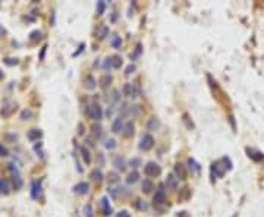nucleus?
Segmentation results:
<instances>
[{
  "instance_id": "1",
  "label": "nucleus",
  "mask_w": 264,
  "mask_h": 217,
  "mask_svg": "<svg viewBox=\"0 0 264 217\" xmlns=\"http://www.w3.org/2000/svg\"><path fill=\"white\" fill-rule=\"evenodd\" d=\"M85 114H87L89 119H94V120H100L103 117V110L98 104H91L85 108Z\"/></svg>"
},
{
  "instance_id": "2",
  "label": "nucleus",
  "mask_w": 264,
  "mask_h": 217,
  "mask_svg": "<svg viewBox=\"0 0 264 217\" xmlns=\"http://www.w3.org/2000/svg\"><path fill=\"white\" fill-rule=\"evenodd\" d=\"M154 207L156 208H160L161 205H164V202H166V191H164V185L161 183L160 186H158V189L156 191V195H154Z\"/></svg>"
},
{
  "instance_id": "3",
  "label": "nucleus",
  "mask_w": 264,
  "mask_h": 217,
  "mask_svg": "<svg viewBox=\"0 0 264 217\" xmlns=\"http://www.w3.org/2000/svg\"><path fill=\"white\" fill-rule=\"evenodd\" d=\"M225 162H223V159L222 160H219V162H214L211 164V172H213V175L216 176V178H222L223 175H225V172L229 170L226 166H223Z\"/></svg>"
},
{
  "instance_id": "4",
  "label": "nucleus",
  "mask_w": 264,
  "mask_h": 217,
  "mask_svg": "<svg viewBox=\"0 0 264 217\" xmlns=\"http://www.w3.org/2000/svg\"><path fill=\"white\" fill-rule=\"evenodd\" d=\"M144 173L147 175V176H150V178H156L160 175V167H158L157 163L154 162H150L145 164V167H144Z\"/></svg>"
},
{
  "instance_id": "5",
  "label": "nucleus",
  "mask_w": 264,
  "mask_h": 217,
  "mask_svg": "<svg viewBox=\"0 0 264 217\" xmlns=\"http://www.w3.org/2000/svg\"><path fill=\"white\" fill-rule=\"evenodd\" d=\"M153 145H154V138H153V135H150V134L142 135L141 142H140V148H141V150L148 151V150H151V148H153Z\"/></svg>"
},
{
  "instance_id": "6",
  "label": "nucleus",
  "mask_w": 264,
  "mask_h": 217,
  "mask_svg": "<svg viewBox=\"0 0 264 217\" xmlns=\"http://www.w3.org/2000/svg\"><path fill=\"white\" fill-rule=\"evenodd\" d=\"M122 94L125 97H138V91L132 84H125L122 88Z\"/></svg>"
},
{
  "instance_id": "7",
  "label": "nucleus",
  "mask_w": 264,
  "mask_h": 217,
  "mask_svg": "<svg viewBox=\"0 0 264 217\" xmlns=\"http://www.w3.org/2000/svg\"><path fill=\"white\" fill-rule=\"evenodd\" d=\"M88 189H89V185H88L87 182H79V183H76L73 186V192H76L79 195H85L88 192Z\"/></svg>"
},
{
  "instance_id": "8",
  "label": "nucleus",
  "mask_w": 264,
  "mask_h": 217,
  "mask_svg": "<svg viewBox=\"0 0 264 217\" xmlns=\"http://www.w3.org/2000/svg\"><path fill=\"white\" fill-rule=\"evenodd\" d=\"M41 194V183L38 181H33V185H31V197L34 199H37Z\"/></svg>"
},
{
  "instance_id": "9",
  "label": "nucleus",
  "mask_w": 264,
  "mask_h": 217,
  "mask_svg": "<svg viewBox=\"0 0 264 217\" xmlns=\"http://www.w3.org/2000/svg\"><path fill=\"white\" fill-rule=\"evenodd\" d=\"M100 205H101V208H103V214L104 216H110L112 213H113V210H112V207H110V204H109V199L103 197V198L100 199Z\"/></svg>"
},
{
  "instance_id": "10",
  "label": "nucleus",
  "mask_w": 264,
  "mask_h": 217,
  "mask_svg": "<svg viewBox=\"0 0 264 217\" xmlns=\"http://www.w3.org/2000/svg\"><path fill=\"white\" fill-rule=\"evenodd\" d=\"M113 166L118 169V170H121L123 172L125 169H126V160L121 157V156H118V157H115V160H113Z\"/></svg>"
},
{
  "instance_id": "11",
  "label": "nucleus",
  "mask_w": 264,
  "mask_h": 217,
  "mask_svg": "<svg viewBox=\"0 0 264 217\" xmlns=\"http://www.w3.org/2000/svg\"><path fill=\"white\" fill-rule=\"evenodd\" d=\"M166 186H167L169 189H176V186H177V178H176L173 173L167 175V179H166Z\"/></svg>"
},
{
  "instance_id": "12",
  "label": "nucleus",
  "mask_w": 264,
  "mask_h": 217,
  "mask_svg": "<svg viewBox=\"0 0 264 217\" xmlns=\"http://www.w3.org/2000/svg\"><path fill=\"white\" fill-rule=\"evenodd\" d=\"M122 129H123V120H122V117H116V119L113 120V125H112V132H115V134H119Z\"/></svg>"
},
{
  "instance_id": "13",
  "label": "nucleus",
  "mask_w": 264,
  "mask_h": 217,
  "mask_svg": "<svg viewBox=\"0 0 264 217\" xmlns=\"http://www.w3.org/2000/svg\"><path fill=\"white\" fill-rule=\"evenodd\" d=\"M175 173L177 176V179H186V169L183 164H176Z\"/></svg>"
},
{
  "instance_id": "14",
  "label": "nucleus",
  "mask_w": 264,
  "mask_h": 217,
  "mask_svg": "<svg viewBox=\"0 0 264 217\" xmlns=\"http://www.w3.org/2000/svg\"><path fill=\"white\" fill-rule=\"evenodd\" d=\"M134 129H135V128H134V123H132V122L125 123V125H123V129H122L123 135H125V137H128V138H129V137H132V135H134Z\"/></svg>"
},
{
  "instance_id": "15",
  "label": "nucleus",
  "mask_w": 264,
  "mask_h": 217,
  "mask_svg": "<svg viewBox=\"0 0 264 217\" xmlns=\"http://www.w3.org/2000/svg\"><path fill=\"white\" fill-rule=\"evenodd\" d=\"M41 137H43V134H41L40 129H31V131L28 132V140H30V141H38Z\"/></svg>"
},
{
  "instance_id": "16",
  "label": "nucleus",
  "mask_w": 264,
  "mask_h": 217,
  "mask_svg": "<svg viewBox=\"0 0 264 217\" xmlns=\"http://www.w3.org/2000/svg\"><path fill=\"white\" fill-rule=\"evenodd\" d=\"M158 126H160V122H158L156 117H151V119L148 120V123H147V129H148V131H156V129H158Z\"/></svg>"
},
{
  "instance_id": "17",
  "label": "nucleus",
  "mask_w": 264,
  "mask_h": 217,
  "mask_svg": "<svg viewBox=\"0 0 264 217\" xmlns=\"http://www.w3.org/2000/svg\"><path fill=\"white\" fill-rule=\"evenodd\" d=\"M110 62H112V68H115V69H119L122 66V57H119V56H112Z\"/></svg>"
},
{
  "instance_id": "18",
  "label": "nucleus",
  "mask_w": 264,
  "mask_h": 217,
  "mask_svg": "<svg viewBox=\"0 0 264 217\" xmlns=\"http://www.w3.org/2000/svg\"><path fill=\"white\" fill-rule=\"evenodd\" d=\"M91 179L95 182H101L103 181V173H101V170H98V169H94L92 172H91Z\"/></svg>"
},
{
  "instance_id": "19",
  "label": "nucleus",
  "mask_w": 264,
  "mask_h": 217,
  "mask_svg": "<svg viewBox=\"0 0 264 217\" xmlns=\"http://www.w3.org/2000/svg\"><path fill=\"white\" fill-rule=\"evenodd\" d=\"M154 188V185H153V182L148 181V179H145V181L142 182V192L144 194H148V192H151V189Z\"/></svg>"
},
{
  "instance_id": "20",
  "label": "nucleus",
  "mask_w": 264,
  "mask_h": 217,
  "mask_svg": "<svg viewBox=\"0 0 264 217\" xmlns=\"http://www.w3.org/2000/svg\"><path fill=\"white\" fill-rule=\"evenodd\" d=\"M138 178H140V173L137 172V170H134V172H131L129 175H128V178H126V182L131 185V183H135V182L138 181Z\"/></svg>"
},
{
  "instance_id": "21",
  "label": "nucleus",
  "mask_w": 264,
  "mask_h": 217,
  "mask_svg": "<svg viewBox=\"0 0 264 217\" xmlns=\"http://www.w3.org/2000/svg\"><path fill=\"white\" fill-rule=\"evenodd\" d=\"M85 87H87L88 90H94L97 87V81L92 76H87L85 78Z\"/></svg>"
},
{
  "instance_id": "22",
  "label": "nucleus",
  "mask_w": 264,
  "mask_h": 217,
  "mask_svg": "<svg viewBox=\"0 0 264 217\" xmlns=\"http://www.w3.org/2000/svg\"><path fill=\"white\" fill-rule=\"evenodd\" d=\"M0 192L1 194H9L10 192V183L7 181H0Z\"/></svg>"
},
{
  "instance_id": "23",
  "label": "nucleus",
  "mask_w": 264,
  "mask_h": 217,
  "mask_svg": "<svg viewBox=\"0 0 264 217\" xmlns=\"http://www.w3.org/2000/svg\"><path fill=\"white\" fill-rule=\"evenodd\" d=\"M112 47L116 49V50H121V47H122V40H121V37L115 35L112 38Z\"/></svg>"
},
{
  "instance_id": "24",
  "label": "nucleus",
  "mask_w": 264,
  "mask_h": 217,
  "mask_svg": "<svg viewBox=\"0 0 264 217\" xmlns=\"http://www.w3.org/2000/svg\"><path fill=\"white\" fill-rule=\"evenodd\" d=\"M81 154H82V159H84V162L89 164L91 163V156H89V151H88V148L85 147H81Z\"/></svg>"
},
{
  "instance_id": "25",
  "label": "nucleus",
  "mask_w": 264,
  "mask_h": 217,
  "mask_svg": "<svg viewBox=\"0 0 264 217\" xmlns=\"http://www.w3.org/2000/svg\"><path fill=\"white\" fill-rule=\"evenodd\" d=\"M246 151H248V156H249L251 159H254L255 162H260V160H263V156H257V154H260L258 151H254V150H251V148H248Z\"/></svg>"
},
{
  "instance_id": "26",
  "label": "nucleus",
  "mask_w": 264,
  "mask_h": 217,
  "mask_svg": "<svg viewBox=\"0 0 264 217\" xmlns=\"http://www.w3.org/2000/svg\"><path fill=\"white\" fill-rule=\"evenodd\" d=\"M107 179H109V183H118L119 182V175L116 172H110Z\"/></svg>"
},
{
  "instance_id": "27",
  "label": "nucleus",
  "mask_w": 264,
  "mask_h": 217,
  "mask_svg": "<svg viewBox=\"0 0 264 217\" xmlns=\"http://www.w3.org/2000/svg\"><path fill=\"white\" fill-rule=\"evenodd\" d=\"M106 10V1L101 0V1H97V13L98 15H103Z\"/></svg>"
},
{
  "instance_id": "28",
  "label": "nucleus",
  "mask_w": 264,
  "mask_h": 217,
  "mask_svg": "<svg viewBox=\"0 0 264 217\" xmlns=\"http://www.w3.org/2000/svg\"><path fill=\"white\" fill-rule=\"evenodd\" d=\"M101 134H103V128L100 126V125H94V126H92V135H94V137L100 138Z\"/></svg>"
},
{
  "instance_id": "29",
  "label": "nucleus",
  "mask_w": 264,
  "mask_h": 217,
  "mask_svg": "<svg viewBox=\"0 0 264 217\" xmlns=\"http://www.w3.org/2000/svg\"><path fill=\"white\" fill-rule=\"evenodd\" d=\"M104 147L107 148V150H115L116 147H118V142L115 141V140H107L104 142Z\"/></svg>"
},
{
  "instance_id": "30",
  "label": "nucleus",
  "mask_w": 264,
  "mask_h": 217,
  "mask_svg": "<svg viewBox=\"0 0 264 217\" xmlns=\"http://www.w3.org/2000/svg\"><path fill=\"white\" fill-rule=\"evenodd\" d=\"M100 82H101V85H103L104 88H107V85H110V82H112V76H110V75H104V76L100 79Z\"/></svg>"
},
{
  "instance_id": "31",
  "label": "nucleus",
  "mask_w": 264,
  "mask_h": 217,
  "mask_svg": "<svg viewBox=\"0 0 264 217\" xmlns=\"http://www.w3.org/2000/svg\"><path fill=\"white\" fill-rule=\"evenodd\" d=\"M188 164H189V169H192L195 172H200V164L195 162L194 159H189V160H188Z\"/></svg>"
},
{
  "instance_id": "32",
  "label": "nucleus",
  "mask_w": 264,
  "mask_h": 217,
  "mask_svg": "<svg viewBox=\"0 0 264 217\" xmlns=\"http://www.w3.org/2000/svg\"><path fill=\"white\" fill-rule=\"evenodd\" d=\"M30 37H31V41H33V43L40 41V40H41V32H40V31H33V32L30 34Z\"/></svg>"
},
{
  "instance_id": "33",
  "label": "nucleus",
  "mask_w": 264,
  "mask_h": 217,
  "mask_svg": "<svg viewBox=\"0 0 264 217\" xmlns=\"http://www.w3.org/2000/svg\"><path fill=\"white\" fill-rule=\"evenodd\" d=\"M30 117H33V111H31V110H24V111L21 113V119H22V120H28Z\"/></svg>"
},
{
  "instance_id": "34",
  "label": "nucleus",
  "mask_w": 264,
  "mask_h": 217,
  "mask_svg": "<svg viewBox=\"0 0 264 217\" xmlns=\"http://www.w3.org/2000/svg\"><path fill=\"white\" fill-rule=\"evenodd\" d=\"M140 113H141L140 106H129V114L137 116V114H140Z\"/></svg>"
},
{
  "instance_id": "35",
  "label": "nucleus",
  "mask_w": 264,
  "mask_h": 217,
  "mask_svg": "<svg viewBox=\"0 0 264 217\" xmlns=\"http://www.w3.org/2000/svg\"><path fill=\"white\" fill-rule=\"evenodd\" d=\"M141 52H142V49H141V44H138V46H137V50H135V53L131 54V59H132V60H137V59H138V57L141 56Z\"/></svg>"
},
{
  "instance_id": "36",
  "label": "nucleus",
  "mask_w": 264,
  "mask_h": 217,
  "mask_svg": "<svg viewBox=\"0 0 264 217\" xmlns=\"http://www.w3.org/2000/svg\"><path fill=\"white\" fill-rule=\"evenodd\" d=\"M13 176V183H15V188H21L22 186V179L19 175H12Z\"/></svg>"
},
{
  "instance_id": "37",
  "label": "nucleus",
  "mask_w": 264,
  "mask_h": 217,
  "mask_svg": "<svg viewBox=\"0 0 264 217\" xmlns=\"http://www.w3.org/2000/svg\"><path fill=\"white\" fill-rule=\"evenodd\" d=\"M135 69H137V66L131 63V65H129V66H128V68L125 69V75H126V76H129L131 73H134V72H135Z\"/></svg>"
},
{
  "instance_id": "38",
  "label": "nucleus",
  "mask_w": 264,
  "mask_h": 217,
  "mask_svg": "<svg viewBox=\"0 0 264 217\" xmlns=\"http://www.w3.org/2000/svg\"><path fill=\"white\" fill-rule=\"evenodd\" d=\"M84 211H85V216H87V217H94V214H92V207H91V204H87V205H85Z\"/></svg>"
},
{
  "instance_id": "39",
  "label": "nucleus",
  "mask_w": 264,
  "mask_h": 217,
  "mask_svg": "<svg viewBox=\"0 0 264 217\" xmlns=\"http://www.w3.org/2000/svg\"><path fill=\"white\" fill-rule=\"evenodd\" d=\"M12 110H13V104H9V106H6V108L1 110V114H3V116H9Z\"/></svg>"
},
{
  "instance_id": "40",
  "label": "nucleus",
  "mask_w": 264,
  "mask_h": 217,
  "mask_svg": "<svg viewBox=\"0 0 264 217\" xmlns=\"http://www.w3.org/2000/svg\"><path fill=\"white\" fill-rule=\"evenodd\" d=\"M107 32H109V28H107V27H101V28H100V31H98V37H100V38H104L106 35H107Z\"/></svg>"
},
{
  "instance_id": "41",
  "label": "nucleus",
  "mask_w": 264,
  "mask_h": 217,
  "mask_svg": "<svg viewBox=\"0 0 264 217\" xmlns=\"http://www.w3.org/2000/svg\"><path fill=\"white\" fill-rule=\"evenodd\" d=\"M129 164H131V166H132L134 169H137V167H138V166H140V164H141V159H138V157H135V159H132V160L129 162Z\"/></svg>"
},
{
  "instance_id": "42",
  "label": "nucleus",
  "mask_w": 264,
  "mask_h": 217,
  "mask_svg": "<svg viewBox=\"0 0 264 217\" xmlns=\"http://www.w3.org/2000/svg\"><path fill=\"white\" fill-rule=\"evenodd\" d=\"M4 63H6V65H9V66H12V65H16L18 60H16V59H6V60H4Z\"/></svg>"
},
{
  "instance_id": "43",
  "label": "nucleus",
  "mask_w": 264,
  "mask_h": 217,
  "mask_svg": "<svg viewBox=\"0 0 264 217\" xmlns=\"http://www.w3.org/2000/svg\"><path fill=\"white\" fill-rule=\"evenodd\" d=\"M137 207H138L140 210H145V208H147V205H145V202H142L141 199H138V201H137Z\"/></svg>"
},
{
  "instance_id": "44",
  "label": "nucleus",
  "mask_w": 264,
  "mask_h": 217,
  "mask_svg": "<svg viewBox=\"0 0 264 217\" xmlns=\"http://www.w3.org/2000/svg\"><path fill=\"white\" fill-rule=\"evenodd\" d=\"M110 68H112V62H110V57H109V59H106V62H104V69L107 71Z\"/></svg>"
},
{
  "instance_id": "45",
  "label": "nucleus",
  "mask_w": 264,
  "mask_h": 217,
  "mask_svg": "<svg viewBox=\"0 0 264 217\" xmlns=\"http://www.w3.org/2000/svg\"><path fill=\"white\" fill-rule=\"evenodd\" d=\"M7 154H9V153H7V150H6L3 145L0 144V156H7Z\"/></svg>"
},
{
  "instance_id": "46",
  "label": "nucleus",
  "mask_w": 264,
  "mask_h": 217,
  "mask_svg": "<svg viewBox=\"0 0 264 217\" xmlns=\"http://www.w3.org/2000/svg\"><path fill=\"white\" fill-rule=\"evenodd\" d=\"M113 101H119V92L118 91H113Z\"/></svg>"
},
{
  "instance_id": "47",
  "label": "nucleus",
  "mask_w": 264,
  "mask_h": 217,
  "mask_svg": "<svg viewBox=\"0 0 264 217\" xmlns=\"http://www.w3.org/2000/svg\"><path fill=\"white\" fill-rule=\"evenodd\" d=\"M118 217H131V216H129V213H128V211H125V210H123V211H121V213L118 214Z\"/></svg>"
},
{
  "instance_id": "48",
  "label": "nucleus",
  "mask_w": 264,
  "mask_h": 217,
  "mask_svg": "<svg viewBox=\"0 0 264 217\" xmlns=\"http://www.w3.org/2000/svg\"><path fill=\"white\" fill-rule=\"evenodd\" d=\"M46 49H47V46H44V47L41 49V54H40V60H43V59H44V54H46Z\"/></svg>"
},
{
  "instance_id": "49",
  "label": "nucleus",
  "mask_w": 264,
  "mask_h": 217,
  "mask_svg": "<svg viewBox=\"0 0 264 217\" xmlns=\"http://www.w3.org/2000/svg\"><path fill=\"white\" fill-rule=\"evenodd\" d=\"M78 129H79V131H78V132H79V135H84V125H82V123H79Z\"/></svg>"
},
{
  "instance_id": "50",
  "label": "nucleus",
  "mask_w": 264,
  "mask_h": 217,
  "mask_svg": "<svg viewBox=\"0 0 264 217\" xmlns=\"http://www.w3.org/2000/svg\"><path fill=\"white\" fill-rule=\"evenodd\" d=\"M177 217H189V214H188L186 211H180V213L177 214Z\"/></svg>"
},
{
  "instance_id": "51",
  "label": "nucleus",
  "mask_w": 264,
  "mask_h": 217,
  "mask_svg": "<svg viewBox=\"0 0 264 217\" xmlns=\"http://www.w3.org/2000/svg\"><path fill=\"white\" fill-rule=\"evenodd\" d=\"M106 114H107V116L110 117V116L113 114V108H107V111H106Z\"/></svg>"
},
{
  "instance_id": "52",
  "label": "nucleus",
  "mask_w": 264,
  "mask_h": 217,
  "mask_svg": "<svg viewBox=\"0 0 264 217\" xmlns=\"http://www.w3.org/2000/svg\"><path fill=\"white\" fill-rule=\"evenodd\" d=\"M3 78V72H1V69H0V79Z\"/></svg>"
}]
</instances>
